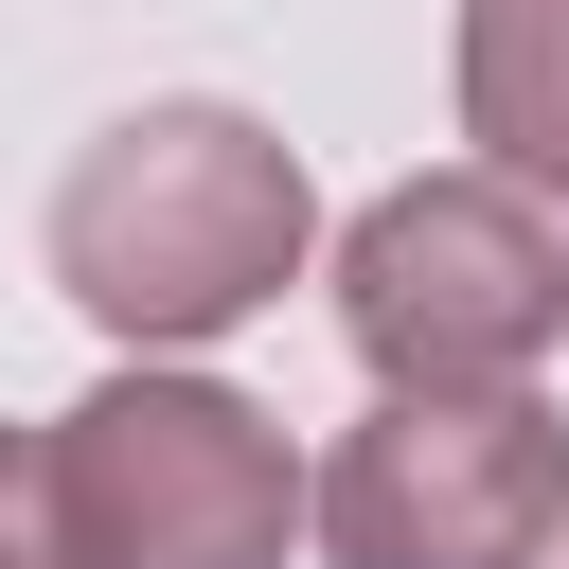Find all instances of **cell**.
Here are the masks:
<instances>
[{
	"label": "cell",
	"instance_id": "6da1fadb",
	"mask_svg": "<svg viewBox=\"0 0 569 569\" xmlns=\"http://www.w3.org/2000/svg\"><path fill=\"white\" fill-rule=\"evenodd\" d=\"M36 249H53V302H71L89 338L196 356V338H231V320H267V302L302 284L320 196H302V142H284V124H249V107H213V89H160V107H124V124L71 142Z\"/></svg>",
	"mask_w": 569,
	"mask_h": 569
},
{
	"label": "cell",
	"instance_id": "7a4b0ae2",
	"mask_svg": "<svg viewBox=\"0 0 569 569\" xmlns=\"http://www.w3.org/2000/svg\"><path fill=\"white\" fill-rule=\"evenodd\" d=\"M36 462H53V569H284L302 533L284 427L178 356H124L107 391H71Z\"/></svg>",
	"mask_w": 569,
	"mask_h": 569
},
{
	"label": "cell",
	"instance_id": "3957f363",
	"mask_svg": "<svg viewBox=\"0 0 569 569\" xmlns=\"http://www.w3.org/2000/svg\"><path fill=\"white\" fill-rule=\"evenodd\" d=\"M338 338L373 391H533V356L569 338V213L498 160L391 178L338 231Z\"/></svg>",
	"mask_w": 569,
	"mask_h": 569
},
{
	"label": "cell",
	"instance_id": "277c9868",
	"mask_svg": "<svg viewBox=\"0 0 569 569\" xmlns=\"http://www.w3.org/2000/svg\"><path fill=\"white\" fill-rule=\"evenodd\" d=\"M320 569H551L569 551V409L551 391H373L302 480Z\"/></svg>",
	"mask_w": 569,
	"mask_h": 569
},
{
	"label": "cell",
	"instance_id": "5b68a950",
	"mask_svg": "<svg viewBox=\"0 0 569 569\" xmlns=\"http://www.w3.org/2000/svg\"><path fill=\"white\" fill-rule=\"evenodd\" d=\"M462 142L569 213V0H462Z\"/></svg>",
	"mask_w": 569,
	"mask_h": 569
},
{
	"label": "cell",
	"instance_id": "8992f818",
	"mask_svg": "<svg viewBox=\"0 0 569 569\" xmlns=\"http://www.w3.org/2000/svg\"><path fill=\"white\" fill-rule=\"evenodd\" d=\"M0 569H53V462H36V427H0Z\"/></svg>",
	"mask_w": 569,
	"mask_h": 569
}]
</instances>
